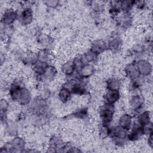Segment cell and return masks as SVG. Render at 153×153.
I'll return each mask as SVG.
<instances>
[{
	"label": "cell",
	"mask_w": 153,
	"mask_h": 153,
	"mask_svg": "<svg viewBox=\"0 0 153 153\" xmlns=\"http://www.w3.org/2000/svg\"><path fill=\"white\" fill-rule=\"evenodd\" d=\"M5 132L7 134L10 136L15 137L17 136L18 133V127L17 124L11 120L5 121Z\"/></svg>",
	"instance_id": "26"
},
{
	"label": "cell",
	"mask_w": 153,
	"mask_h": 153,
	"mask_svg": "<svg viewBox=\"0 0 153 153\" xmlns=\"http://www.w3.org/2000/svg\"><path fill=\"white\" fill-rule=\"evenodd\" d=\"M89 50L99 56L108 50L106 42L103 39L95 40L91 44Z\"/></svg>",
	"instance_id": "14"
},
{
	"label": "cell",
	"mask_w": 153,
	"mask_h": 153,
	"mask_svg": "<svg viewBox=\"0 0 153 153\" xmlns=\"http://www.w3.org/2000/svg\"><path fill=\"white\" fill-rule=\"evenodd\" d=\"M37 43L42 47V49H48L54 43L53 38L47 33H40L37 36Z\"/></svg>",
	"instance_id": "17"
},
{
	"label": "cell",
	"mask_w": 153,
	"mask_h": 153,
	"mask_svg": "<svg viewBox=\"0 0 153 153\" xmlns=\"http://www.w3.org/2000/svg\"><path fill=\"white\" fill-rule=\"evenodd\" d=\"M120 97L121 93L120 91L107 90L103 97V103L115 105L120 100Z\"/></svg>",
	"instance_id": "18"
},
{
	"label": "cell",
	"mask_w": 153,
	"mask_h": 153,
	"mask_svg": "<svg viewBox=\"0 0 153 153\" xmlns=\"http://www.w3.org/2000/svg\"><path fill=\"white\" fill-rule=\"evenodd\" d=\"M151 119V113L149 110H146L140 112L137 117V122L142 126L149 123Z\"/></svg>",
	"instance_id": "25"
},
{
	"label": "cell",
	"mask_w": 153,
	"mask_h": 153,
	"mask_svg": "<svg viewBox=\"0 0 153 153\" xmlns=\"http://www.w3.org/2000/svg\"><path fill=\"white\" fill-rule=\"evenodd\" d=\"M98 133L100 139H105L109 137L111 133V127L109 124L100 123L98 127Z\"/></svg>",
	"instance_id": "27"
},
{
	"label": "cell",
	"mask_w": 153,
	"mask_h": 153,
	"mask_svg": "<svg viewBox=\"0 0 153 153\" xmlns=\"http://www.w3.org/2000/svg\"><path fill=\"white\" fill-rule=\"evenodd\" d=\"M60 68L62 74L66 76H71L76 72V68L73 60H69L64 62L61 65Z\"/></svg>",
	"instance_id": "20"
},
{
	"label": "cell",
	"mask_w": 153,
	"mask_h": 153,
	"mask_svg": "<svg viewBox=\"0 0 153 153\" xmlns=\"http://www.w3.org/2000/svg\"><path fill=\"white\" fill-rule=\"evenodd\" d=\"M50 65L49 62L42 60H39L33 66V72L38 78L44 73L48 66Z\"/></svg>",
	"instance_id": "22"
},
{
	"label": "cell",
	"mask_w": 153,
	"mask_h": 153,
	"mask_svg": "<svg viewBox=\"0 0 153 153\" xmlns=\"http://www.w3.org/2000/svg\"><path fill=\"white\" fill-rule=\"evenodd\" d=\"M121 85V79L115 76L110 77L106 81V88L109 90L120 91Z\"/></svg>",
	"instance_id": "23"
},
{
	"label": "cell",
	"mask_w": 153,
	"mask_h": 153,
	"mask_svg": "<svg viewBox=\"0 0 153 153\" xmlns=\"http://www.w3.org/2000/svg\"><path fill=\"white\" fill-rule=\"evenodd\" d=\"M130 132L127 134V140L130 141H136L140 139L144 135L142 126L137 121L132 124L130 129Z\"/></svg>",
	"instance_id": "13"
},
{
	"label": "cell",
	"mask_w": 153,
	"mask_h": 153,
	"mask_svg": "<svg viewBox=\"0 0 153 153\" xmlns=\"http://www.w3.org/2000/svg\"><path fill=\"white\" fill-rule=\"evenodd\" d=\"M29 105V110L32 115L48 117L50 112L47 99L40 96L32 100Z\"/></svg>",
	"instance_id": "2"
},
{
	"label": "cell",
	"mask_w": 153,
	"mask_h": 153,
	"mask_svg": "<svg viewBox=\"0 0 153 153\" xmlns=\"http://www.w3.org/2000/svg\"><path fill=\"white\" fill-rule=\"evenodd\" d=\"M115 24L119 31H125L128 29L132 23V17L130 13H124L121 12L116 17Z\"/></svg>",
	"instance_id": "7"
},
{
	"label": "cell",
	"mask_w": 153,
	"mask_h": 153,
	"mask_svg": "<svg viewBox=\"0 0 153 153\" xmlns=\"http://www.w3.org/2000/svg\"><path fill=\"white\" fill-rule=\"evenodd\" d=\"M135 90L132 91L133 93L129 96L128 100L129 110L133 114L139 112L143 108L145 102L143 96L140 93L136 92Z\"/></svg>",
	"instance_id": "6"
},
{
	"label": "cell",
	"mask_w": 153,
	"mask_h": 153,
	"mask_svg": "<svg viewBox=\"0 0 153 153\" xmlns=\"http://www.w3.org/2000/svg\"><path fill=\"white\" fill-rule=\"evenodd\" d=\"M76 72L80 78L87 79L93 75L95 68L92 63H86L84 64Z\"/></svg>",
	"instance_id": "15"
},
{
	"label": "cell",
	"mask_w": 153,
	"mask_h": 153,
	"mask_svg": "<svg viewBox=\"0 0 153 153\" xmlns=\"http://www.w3.org/2000/svg\"><path fill=\"white\" fill-rule=\"evenodd\" d=\"M33 20V13L32 8L29 7H25L19 13L18 21L19 23L23 26H26L32 23Z\"/></svg>",
	"instance_id": "9"
},
{
	"label": "cell",
	"mask_w": 153,
	"mask_h": 153,
	"mask_svg": "<svg viewBox=\"0 0 153 153\" xmlns=\"http://www.w3.org/2000/svg\"><path fill=\"white\" fill-rule=\"evenodd\" d=\"M8 94L10 99L19 105L27 106L32 102L31 92L21 79H14L10 86Z\"/></svg>",
	"instance_id": "1"
},
{
	"label": "cell",
	"mask_w": 153,
	"mask_h": 153,
	"mask_svg": "<svg viewBox=\"0 0 153 153\" xmlns=\"http://www.w3.org/2000/svg\"><path fill=\"white\" fill-rule=\"evenodd\" d=\"M19 13L13 8H8L5 10L1 17V24L4 26H12L18 20Z\"/></svg>",
	"instance_id": "8"
},
{
	"label": "cell",
	"mask_w": 153,
	"mask_h": 153,
	"mask_svg": "<svg viewBox=\"0 0 153 153\" xmlns=\"http://www.w3.org/2000/svg\"><path fill=\"white\" fill-rule=\"evenodd\" d=\"M123 43V39L120 36H112L106 42L107 49L112 53H118L122 48Z\"/></svg>",
	"instance_id": "12"
},
{
	"label": "cell",
	"mask_w": 153,
	"mask_h": 153,
	"mask_svg": "<svg viewBox=\"0 0 153 153\" xmlns=\"http://www.w3.org/2000/svg\"><path fill=\"white\" fill-rule=\"evenodd\" d=\"M72 93L69 88L62 86L59 90L58 97L62 103H67L72 98Z\"/></svg>",
	"instance_id": "24"
},
{
	"label": "cell",
	"mask_w": 153,
	"mask_h": 153,
	"mask_svg": "<svg viewBox=\"0 0 153 153\" xmlns=\"http://www.w3.org/2000/svg\"><path fill=\"white\" fill-rule=\"evenodd\" d=\"M115 111V105L103 103L99 109V115L101 123L109 124L114 119Z\"/></svg>",
	"instance_id": "5"
},
{
	"label": "cell",
	"mask_w": 153,
	"mask_h": 153,
	"mask_svg": "<svg viewBox=\"0 0 153 153\" xmlns=\"http://www.w3.org/2000/svg\"><path fill=\"white\" fill-rule=\"evenodd\" d=\"M88 115V108H82L78 109L71 114L69 117H74L77 119L84 120L86 118Z\"/></svg>",
	"instance_id": "30"
},
{
	"label": "cell",
	"mask_w": 153,
	"mask_h": 153,
	"mask_svg": "<svg viewBox=\"0 0 153 153\" xmlns=\"http://www.w3.org/2000/svg\"><path fill=\"white\" fill-rule=\"evenodd\" d=\"M57 74V70L54 66L50 65L44 73L38 79L45 83L53 81Z\"/></svg>",
	"instance_id": "16"
},
{
	"label": "cell",
	"mask_w": 153,
	"mask_h": 153,
	"mask_svg": "<svg viewBox=\"0 0 153 153\" xmlns=\"http://www.w3.org/2000/svg\"><path fill=\"white\" fill-rule=\"evenodd\" d=\"M44 3L47 7L50 8H56L60 5L59 1H54V0L46 1H44Z\"/></svg>",
	"instance_id": "32"
},
{
	"label": "cell",
	"mask_w": 153,
	"mask_h": 153,
	"mask_svg": "<svg viewBox=\"0 0 153 153\" xmlns=\"http://www.w3.org/2000/svg\"><path fill=\"white\" fill-rule=\"evenodd\" d=\"M133 124V117L128 113L123 114L119 118L118 124L124 129L129 131Z\"/></svg>",
	"instance_id": "19"
},
{
	"label": "cell",
	"mask_w": 153,
	"mask_h": 153,
	"mask_svg": "<svg viewBox=\"0 0 153 153\" xmlns=\"http://www.w3.org/2000/svg\"><path fill=\"white\" fill-rule=\"evenodd\" d=\"M81 58L84 63V64L86 63H93L97 61L98 56L90 51L89 50L80 56Z\"/></svg>",
	"instance_id": "28"
},
{
	"label": "cell",
	"mask_w": 153,
	"mask_h": 153,
	"mask_svg": "<svg viewBox=\"0 0 153 153\" xmlns=\"http://www.w3.org/2000/svg\"><path fill=\"white\" fill-rule=\"evenodd\" d=\"M124 73L126 76L130 80H132L140 75L138 72L134 61L129 63L125 66Z\"/></svg>",
	"instance_id": "21"
},
{
	"label": "cell",
	"mask_w": 153,
	"mask_h": 153,
	"mask_svg": "<svg viewBox=\"0 0 153 153\" xmlns=\"http://www.w3.org/2000/svg\"><path fill=\"white\" fill-rule=\"evenodd\" d=\"M21 60L25 65L33 67L39 60V51L29 50L22 54Z\"/></svg>",
	"instance_id": "11"
},
{
	"label": "cell",
	"mask_w": 153,
	"mask_h": 153,
	"mask_svg": "<svg viewBox=\"0 0 153 153\" xmlns=\"http://www.w3.org/2000/svg\"><path fill=\"white\" fill-rule=\"evenodd\" d=\"M5 54L1 53V66H2L3 63L5 62Z\"/></svg>",
	"instance_id": "34"
},
{
	"label": "cell",
	"mask_w": 153,
	"mask_h": 153,
	"mask_svg": "<svg viewBox=\"0 0 153 153\" xmlns=\"http://www.w3.org/2000/svg\"><path fill=\"white\" fill-rule=\"evenodd\" d=\"M139 74L143 76H149L152 72L151 63L146 59H139L134 61Z\"/></svg>",
	"instance_id": "10"
},
{
	"label": "cell",
	"mask_w": 153,
	"mask_h": 153,
	"mask_svg": "<svg viewBox=\"0 0 153 153\" xmlns=\"http://www.w3.org/2000/svg\"><path fill=\"white\" fill-rule=\"evenodd\" d=\"M135 1L123 0L120 1V9L122 13H130V11L135 5Z\"/></svg>",
	"instance_id": "29"
},
{
	"label": "cell",
	"mask_w": 153,
	"mask_h": 153,
	"mask_svg": "<svg viewBox=\"0 0 153 153\" xmlns=\"http://www.w3.org/2000/svg\"><path fill=\"white\" fill-rule=\"evenodd\" d=\"M142 128L144 135H148L153 133V126L152 122H150L149 123L142 126Z\"/></svg>",
	"instance_id": "31"
},
{
	"label": "cell",
	"mask_w": 153,
	"mask_h": 153,
	"mask_svg": "<svg viewBox=\"0 0 153 153\" xmlns=\"http://www.w3.org/2000/svg\"><path fill=\"white\" fill-rule=\"evenodd\" d=\"M26 140L22 137L15 136L1 148L0 152H23L26 148Z\"/></svg>",
	"instance_id": "3"
},
{
	"label": "cell",
	"mask_w": 153,
	"mask_h": 153,
	"mask_svg": "<svg viewBox=\"0 0 153 153\" xmlns=\"http://www.w3.org/2000/svg\"><path fill=\"white\" fill-rule=\"evenodd\" d=\"M128 130L120 126L118 124L111 127V133L109 137L112 142L118 146H122L126 143L127 140Z\"/></svg>",
	"instance_id": "4"
},
{
	"label": "cell",
	"mask_w": 153,
	"mask_h": 153,
	"mask_svg": "<svg viewBox=\"0 0 153 153\" xmlns=\"http://www.w3.org/2000/svg\"><path fill=\"white\" fill-rule=\"evenodd\" d=\"M148 138H147V143L149 146L150 148L153 147V133L147 135Z\"/></svg>",
	"instance_id": "33"
}]
</instances>
